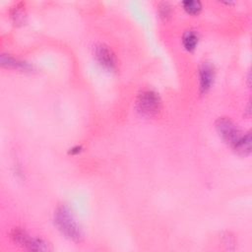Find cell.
I'll return each instance as SVG.
<instances>
[{"mask_svg": "<svg viewBox=\"0 0 252 252\" xmlns=\"http://www.w3.org/2000/svg\"><path fill=\"white\" fill-rule=\"evenodd\" d=\"M54 223L58 230L69 240L73 242L82 241L83 230L66 206L57 207L54 212Z\"/></svg>", "mask_w": 252, "mask_h": 252, "instance_id": "6da1fadb", "label": "cell"}, {"mask_svg": "<svg viewBox=\"0 0 252 252\" xmlns=\"http://www.w3.org/2000/svg\"><path fill=\"white\" fill-rule=\"evenodd\" d=\"M160 108L161 99L155 91L144 90L138 94L136 98V109L143 116H155L160 111Z\"/></svg>", "mask_w": 252, "mask_h": 252, "instance_id": "7a4b0ae2", "label": "cell"}, {"mask_svg": "<svg viewBox=\"0 0 252 252\" xmlns=\"http://www.w3.org/2000/svg\"><path fill=\"white\" fill-rule=\"evenodd\" d=\"M215 128L220 139L231 149L244 133L229 117H219L215 122Z\"/></svg>", "mask_w": 252, "mask_h": 252, "instance_id": "3957f363", "label": "cell"}, {"mask_svg": "<svg viewBox=\"0 0 252 252\" xmlns=\"http://www.w3.org/2000/svg\"><path fill=\"white\" fill-rule=\"evenodd\" d=\"M11 238L16 244L26 247L29 250L48 251L51 249L47 241L39 237H32L27 231L19 227H15L12 230Z\"/></svg>", "mask_w": 252, "mask_h": 252, "instance_id": "277c9868", "label": "cell"}, {"mask_svg": "<svg viewBox=\"0 0 252 252\" xmlns=\"http://www.w3.org/2000/svg\"><path fill=\"white\" fill-rule=\"evenodd\" d=\"M93 53L97 63L107 71H115L117 59L113 50L104 43H96L93 48Z\"/></svg>", "mask_w": 252, "mask_h": 252, "instance_id": "5b68a950", "label": "cell"}, {"mask_svg": "<svg viewBox=\"0 0 252 252\" xmlns=\"http://www.w3.org/2000/svg\"><path fill=\"white\" fill-rule=\"evenodd\" d=\"M215 78V66L211 62H203L199 68V90L201 94H206L212 88Z\"/></svg>", "mask_w": 252, "mask_h": 252, "instance_id": "8992f818", "label": "cell"}, {"mask_svg": "<svg viewBox=\"0 0 252 252\" xmlns=\"http://www.w3.org/2000/svg\"><path fill=\"white\" fill-rule=\"evenodd\" d=\"M251 132H244L238 142L232 148V151L241 157L249 156L251 153Z\"/></svg>", "mask_w": 252, "mask_h": 252, "instance_id": "52a82bcc", "label": "cell"}, {"mask_svg": "<svg viewBox=\"0 0 252 252\" xmlns=\"http://www.w3.org/2000/svg\"><path fill=\"white\" fill-rule=\"evenodd\" d=\"M182 45L183 47L189 51L192 52L196 49L198 42H199V35L198 32L194 30H187L184 32L182 35Z\"/></svg>", "mask_w": 252, "mask_h": 252, "instance_id": "ba28073f", "label": "cell"}, {"mask_svg": "<svg viewBox=\"0 0 252 252\" xmlns=\"http://www.w3.org/2000/svg\"><path fill=\"white\" fill-rule=\"evenodd\" d=\"M1 64L2 66H6L7 68H14L18 70H31L32 69V66H31L29 63L20 61L10 55L2 54L1 56Z\"/></svg>", "mask_w": 252, "mask_h": 252, "instance_id": "9c48e42d", "label": "cell"}, {"mask_svg": "<svg viewBox=\"0 0 252 252\" xmlns=\"http://www.w3.org/2000/svg\"><path fill=\"white\" fill-rule=\"evenodd\" d=\"M181 5L190 15H198L202 10V3L199 0H185L181 2Z\"/></svg>", "mask_w": 252, "mask_h": 252, "instance_id": "30bf717a", "label": "cell"}, {"mask_svg": "<svg viewBox=\"0 0 252 252\" xmlns=\"http://www.w3.org/2000/svg\"><path fill=\"white\" fill-rule=\"evenodd\" d=\"M171 12H172V9L168 2H160L158 4V13L160 18L166 20L167 18L170 17Z\"/></svg>", "mask_w": 252, "mask_h": 252, "instance_id": "8fae6325", "label": "cell"}, {"mask_svg": "<svg viewBox=\"0 0 252 252\" xmlns=\"http://www.w3.org/2000/svg\"><path fill=\"white\" fill-rule=\"evenodd\" d=\"M20 4L16 5L15 9L13 10L12 12V18L14 19V22L17 23V24H20V23H23L24 22V18H25V13H24V10H23V7L19 6Z\"/></svg>", "mask_w": 252, "mask_h": 252, "instance_id": "7c38bea8", "label": "cell"}, {"mask_svg": "<svg viewBox=\"0 0 252 252\" xmlns=\"http://www.w3.org/2000/svg\"><path fill=\"white\" fill-rule=\"evenodd\" d=\"M81 146H76V147H74V148H72L71 149V151H70V153L72 154V155H74V154H78V153H80L81 152Z\"/></svg>", "mask_w": 252, "mask_h": 252, "instance_id": "4fadbf2b", "label": "cell"}]
</instances>
